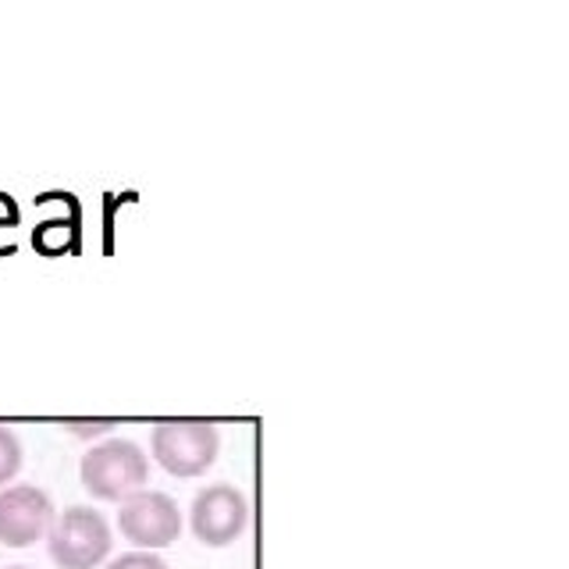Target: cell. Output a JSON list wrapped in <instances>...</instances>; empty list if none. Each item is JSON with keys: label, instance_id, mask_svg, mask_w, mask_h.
Masks as SVG:
<instances>
[{"label": "cell", "instance_id": "obj_3", "mask_svg": "<svg viewBox=\"0 0 569 569\" xmlns=\"http://www.w3.org/2000/svg\"><path fill=\"white\" fill-rule=\"evenodd\" d=\"M150 452L171 477H203L218 462L221 435L207 420H164L153 423Z\"/></svg>", "mask_w": 569, "mask_h": 569}, {"label": "cell", "instance_id": "obj_4", "mask_svg": "<svg viewBox=\"0 0 569 569\" xmlns=\"http://www.w3.org/2000/svg\"><path fill=\"white\" fill-rule=\"evenodd\" d=\"M118 530L124 541L136 545V551H160L178 541L182 512H178L174 498L164 491H139L121 502Z\"/></svg>", "mask_w": 569, "mask_h": 569}, {"label": "cell", "instance_id": "obj_8", "mask_svg": "<svg viewBox=\"0 0 569 569\" xmlns=\"http://www.w3.org/2000/svg\"><path fill=\"white\" fill-rule=\"evenodd\" d=\"M107 569H168V562L157 551H124Z\"/></svg>", "mask_w": 569, "mask_h": 569}, {"label": "cell", "instance_id": "obj_11", "mask_svg": "<svg viewBox=\"0 0 569 569\" xmlns=\"http://www.w3.org/2000/svg\"><path fill=\"white\" fill-rule=\"evenodd\" d=\"M8 569H29V566H8Z\"/></svg>", "mask_w": 569, "mask_h": 569}, {"label": "cell", "instance_id": "obj_1", "mask_svg": "<svg viewBox=\"0 0 569 569\" xmlns=\"http://www.w3.org/2000/svg\"><path fill=\"white\" fill-rule=\"evenodd\" d=\"M82 488L100 502H124L150 485V459L129 438H107L79 462Z\"/></svg>", "mask_w": 569, "mask_h": 569}, {"label": "cell", "instance_id": "obj_9", "mask_svg": "<svg viewBox=\"0 0 569 569\" xmlns=\"http://www.w3.org/2000/svg\"><path fill=\"white\" fill-rule=\"evenodd\" d=\"M61 427L76 438H100L111 435V427H118V420H64Z\"/></svg>", "mask_w": 569, "mask_h": 569}, {"label": "cell", "instance_id": "obj_7", "mask_svg": "<svg viewBox=\"0 0 569 569\" xmlns=\"http://www.w3.org/2000/svg\"><path fill=\"white\" fill-rule=\"evenodd\" d=\"M18 470H22V441L11 427H0V488L11 485Z\"/></svg>", "mask_w": 569, "mask_h": 569}, {"label": "cell", "instance_id": "obj_5", "mask_svg": "<svg viewBox=\"0 0 569 569\" xmlns=\"http://www.w3.org/2000/svg\"><path fill=\"white\" fill-rule=\"evenodd\" d=\"M189 523L200 545L228 548L249 527V502L236 485H210L192 498Z\"/></svg>", "mask_w": 569, "mask_h": 569}, {"label": "cell", "instance_id": "obj_6", "mask_svg": "<svg viewBox=\"0 0 569 569\" xmlns=\"http://www.w3.org/2000/svg\"><path fill=\"white\" fill-rule=\"evenodd\" d=\"M53 523V502L36 485H8L0 488V545L29 548L47 538Z\"/></svg>", "mask_w": 569, "mask_h": 569}, {"label": "cell", "instance_id": "obj_10", "mask_svg": "<svg viewBox=\"0 0 569 569\" xmlns=\"http://www.w3.org/2000/svg\"><path fill=\"white\" fill-rule=\"evenodd\" d=\"M18 224V207L11 203V196H0V228H14Z\"/></svg>", "mask_w": 569, "mask_h": 569}, {"label": "cell", "instance_id": "obj_2", "mask_svg": "<svg viewBox=\"0 0 569 569\" xmlns=\"http://www.w3.org/2000/svg\"><path fill=\"white\" fill-rule=\"evenodd\" d=\"M114 533L107 516L89 509V506H71L61 516H53L47 530V548L50 559L61 569H97L107 556H111Z\"/></svg>", "mask_w": 569, "mask_h": 569}]
</instances>
